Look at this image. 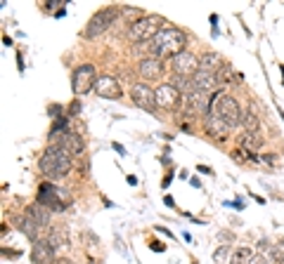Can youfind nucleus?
<instances>
[{
    "instance_id": "1",
    "label": "nucleus",
    "mask_w": 284,
    "mask_h": 264,
    "mask_svg": "<svg viewBox=\"0 0 284 264\" xmlns=\"http://www.w3.org/2000/svg\"><path fill=\"white\" fill-rule=\"evenodd\" d=\"M185 45H187V36L185 31L176 28V26H164L159 31V36L150 42V50L154 57L159 59H173L178 54L185 52Z\"/></svg>"
},
{
    "instance_id": "2",
    "label": "nucleus",
    "mask_w": 284,
    "mask_h": 264,
    "mask_svg": "<svg viewBox=\"0 0 284 264\" xmlns=\"http://www.w3.org/2000/svg\"><path fill=\"white\" fill-rule=\"evenodd\" d=\"M38 168H41V172L50 182L64 180V177L71 172V154H69L67 148L52 144V146L45 148L43 156L38 158Z\"/></svg>"
},
{
    "instance_id": "3",
    "label": "nucleus",
    "mask_w": 284,
    "mask_h": 264,
    "mask_svg": "<svg viewBox=\"0 0 284 264\" xmlns=\"http://www.w3.org/2000/svg\"><path fill=\"white\" fill-rule=\"evenodd\" d=\"M211 97H213V106H211V111H213L218 118H223L230 128H237V125L244 123V111H242V106L237 104V99L234 97L223 94V92H213Z\"/></svg>"
},
{
    "instance_id": "4",
    "label": "nucleus",
    "mask_w": 284,
    "mask_h": 264,
    "mask_svg": "<svg viewBox=\"0 0 284 264\" xmlns=\"http://www.w3.org/2000/svg\"><path fill=\"white\" fill-rule=\"evenodd\" d=\"M161 19L159 14H145L140 16V19H135L133 24H130V28H128V38L133 42H142V40H154L157 36H159V31L164 28L161 26Z\"/></svg>"
},
{
    "instance_id": "5",
    "label": "nucleus",
    "mask_w": 284,
    "mask_h": 264,
    "mask_svg": "<svg viewBox=\"0 0 284 264\" xmlns=\"http://www.w3.org/2000/svg\"><path fill=\"white\" fill-rule=\"evenodd\" d=\"M118 14H121V10H118L116 5L102 8L100 12H95V14L90 16V22H88V26H85L83 36L88 38V40L104 36V31H109V28H111V24H114V22L118 19Z\"/></svg>"
},
{
    "instance_id": "6",
    "label": "nucleus",
    "mask_w": 284,
    "mask_h": 264,
    "mask_svg": "<svg viewBox=\"0 0 284 264\" xmlns=\"http://www.w3.org/2000/svg\"><path fill=\"white\" fill-rule=\"evenodd\" d=\"M38 203L43 208H48V210L64 212L67 206L71 203V196H69L67 189H59L52 182H45V184H41V189H38Z\"/></svg>"
},
{
    "instance_id": "7",
    "label": "nucleus",
    "mask_w": 284,
    "mask_h": 264,
    "mask_svg": "<svg viewBox=\"0 0 284 264\" xmlns=\"http://www.w3.org/2000/svg\"><path fill=\"white\" fill-rule=\"evenodd\" d=\"M97 71L92 64H81L76 66V71L71 74V90L76 97H83L90 90H95V82H97Z\"/></svg>"
},
{
    "instance_id": "8",
    "label": "nucleus",
    "mask_w": 284,
    "mask_h": 264,
    "mask_svg": "<svg viewBox=\"0 0 284 264\" xmlns=\"http://www.w3.org/2000/svg\"><path fill=\"white\" fill-rule=\"evenodd\" d=\"M171 66H173V74L180 76V78H194L199 74V57H194L192 52L185 50L183 54L171 59Z\"/></svg>"
},
{
    "instance_id": "9",
    "label": "nucleus",
    "mask_w": 284,
    "mask_h": 264,
    "mask_svg": "<svg viewBox=\"0 0 284 264\" xmlns=\"http://www.w3.org/2000/svg\"><path fill=\"white\" fill-rule=\"evenodd\" d=\"M130 97H133L135 106L145 108V111H150L154 114L157 111V90H152L150 85H145V82H135L133 88H130Z\"/></svg>"
},
{
    "instance_id": "10",
    "label": "nucleus",
    "mask_w": 284,
    "mask_h": 264,
    "mask_svg": "<svg viewBox=\"0 0 284 264\" xmlns=\"http://www.w3.org/2000/svg\"><path fill=\"white\" fill-rule=\"evenodd\" d=\"M157 104L161 108H168V111H176L180 104H183V92L173 88L171 82H164L157 88Z\"/></svg>"
},
{
    "instance_id": "11",
    "label": "nucleus",
    "mask_w": 284,
    "mask_h": 264,
    "mask_svg": "<svg viewBox=\"0 0 284 264\" xmlns=\"http://www.w3.org/2000/svg\"><path fill=\"white\" fill-rule=\"evenodd\" d=\"M95 92H97V97H104V99L123 97V88H121V82L114 76H100L97 82H95Z\"/></svg>"
},
{
    "instance_id": "12",
    "label": "nucleus",
    "mask_w": 284,
    "mask_h": 264,
    "mask_svg": "<svg viewBox=\"0 0 284 264\" xmlns=\"http://www.w3.org/2000/svg\"><path fill=\"white\" fill-rule=\"evenodd\" d=\"M15 224H17V229L24 234V236H29V238L34 240V243H38V240H45V236H48V229L45 226H41V224H36L29 214H19L17 220H15Z\"/></svg>"
},
{
    "instance_id": "13",
    "label": "nucleus",
    "mask_w": 284,
    "mask_h": 264,
    "mask_svg": "<svg viewBox=\"0 0 284 264\" xmlns=\"http://www.w3.org/2000/svg\"><path fill=\"white\" fill-rule=\"evenodd\" d=\"M55 144L62 146V148H67L71 156H81V154H83V146H85L83 137H81V134H76V132H71V130L57 134V137H55Z\"/></svg>"
},
{
    "instance_id": "14",
    "label": "nucleus",
    "mask_w": 284,
    "mask_h": 264,
    "mask_svg": "<svg viewBox=\"0 0 284 264\" xmlns=\"http://www.w3.org/2000/svg\"><path fill=\"white\" fill-rule=\"evenodd\" d=\"M140 76L145 80H159L161 76H164V59L159 57H145L140 59Z\"/></svg>"
},
{
    "instance_id": "15",
    "label": "nucleus",
    "mask_w": 284,
    "mask_h": 264,
    "mask_svg": "<svg viewBox=\"0 0 284 264\" xmlns=\"http://www.w3.org/2000/svg\"><path fill=\"white\" fill-rule=\"evenodd\" d=\"M204 128H206V132H209L211 137H216V140H220V142L227 140V132L232 130V128H230L223 118H218L213 111L204 116Z\"/></svg>"
},
{
    "instance_id": "16",
    "label": "nucleus",
    "mask_w": 284,
    "mask_h": 264,
    "mask_svg": "<svg viewBox=\"0 0 284 264\" xmlns=\"http://www.w3.org/2000/svg\"><path fill=\"white\" fill-rule=\"evenodd\" d=\"M55 260H57V257H55V248H52L48 240L34 243V248H31V262L34 264H52Z\"/></svg>"
},
{
    "instance_id": "17",
    "label": "nucleus",
    "mask_w": 284,
    "mask_h": 264,
    "mask_svg": "<svg viewBox=\"0 0 284 264\" xmlns=\"http://www.w3.org/2000/svg\"><path fill=\"white\" fill-rule=\"evenodd\" d=\"M192 85H194V92H211L213 88L218 85V78L216 74H206V71H199V74L192 78Z\"/></svg>"
},
{
    "instance_id": "18",
    "label": "nucleus",
    "mask_w": 284,
    "mask_h": 264,
    "mask_svg": "<svg viewBox=\"0 0 284 264\" xmlns=\"http://www.w3.org/2000/svg\"><path fill=\"white\" fill-rule=\"evenodd\" d=\"M223 68V57L218 52H206L204 57L199 59V71H206V74H218Z\"/></svg>"
},
{
    "instance_id": "19",
    "label": "nucleus",
    "mask_w": 284,
    "mask_h": 264,
    "mask_svg": "<svg viewBox=\"0 0 284 264\" xmlns=\"http://www.w3.org/2000/svg\"><path fill=\"white\" fill-rule=\"evenodd\" d=\"M45 240H48L55 250H57V248H69V236L64 234L62 226H48V236H45Z\"/></svg>"
},
{
    "instance_id": "20",
    "label": "nucleus",
    "mask_w": 284,
    "mask_h": 264,
    "mask_svg": "<svg viewBox=\"0 0 284 264\" xmlns=\"http://www.w3.org/2000/svg\"><path fill=\"white\" fill-rule=\"evenodd\" d=\"M31 220H34L36 224H41V226H45L48 229V224H50V212H48V208H43L41 203H36V206H29L24 210Z\"/></svg>"
},
{
    "instance_id": "21",
    "label": "nucleus",
    "mask_w": 284,
    "mask_h": 264,
    "mask_svg": "<svg viewBox=\"0 0 284 264\" xmlns=\"http://www.w3.org/2000/svg\"><path fill=\"white\" fill-rule=\"evenodd\" d=\"M244 151H249V154H256L260 146H263V137H260L258 132H244L242 140H239Z\"/></svg>"
},
{
    "instance_id": "22",
    "label": "nucleus",
    "mask_w": 284,
    "mask_h": 264,
    "mask_svg": "<svg viewBox=\"0 0 284 264\" xmlns=\"http://www.w3.org/2000/svg\"><path fill=\"white\" fill-rule=\"evenodd\" d=\"M244 130L246 132H258V125H260V118L256 116V111L253 108H246L244 111Z\"/></svg>"
},
{
    "instance_id": "23",
    "label": "nucleus",
    "mask_w": 284,
    "mask_h": 264,
    "mask_svg": "<svg viewBox=\"0 0 284 264\" xmlns=\"http://www.w3.org/2000/svg\"><path fill=\"white\" fill-rule=\"evenodd\" d=\"M251 257H253V255H251L249 248H237V250L232 252V262H230V264H246Z\"/></svg>"
},
{
    "instance_id": "24",
    "label": "nucleus",
    "mask_w": 284,
    "mask_h": 264,
    "mask_svg": "<svg viewBox=\"0 0 284 264\" xmlns=\"http://www.w3.org/2000/svg\"><path fill=\"white\" fill-rule=\"evenodd\" d=\"M67 130H69V116H62V118H57V120L52 123V130H50L52 140H55L57 134H62V132H67Z\"/></svg>"
},
{
    "instance_id": "25",
    "label": "nucleus",
    "mask_w": 284,
    "mask_h": 264,
    "mask_svg": "<svg viewBox=\"0 0 284 264\" xmlns=\"http://www.w3.org/2000/svg\"><path fill=\"white\" fill-rule=\"evenodd\" d=\"M78 114H81V102L74 99V102H71V106H69V111H67V116H78Z\"/></svg>"
},
{
    "instance_id": "26",
    "label": "nucleus",
    "mask_w": 284,
    "mask_h": 264,
    "mask_svg": "<svg viewBox=\"0 0 284 264\" xmlns=\"http://www.w3.org/2000/svg\"><path fill=\"white\" fill-rule=\"evenodd\" d=\"M48 114H50V116H55V118H57V116L62 114V106H59V104H50V106H48Z\"/></svg>"
},
{
    "instance_id": "27",
    "label": "nucleus",
    "mask_w": 284,
    "mask_h": 264,
    "mask_svg": "<svg viewBox=\"0 0 284 264\" xmlns=\"http://www.w3.org/2000/svg\"><path fill=\"white\" fill-rule=\"evenodd\" d=\"M232 158H234V160H244V148H234Z\"/></svg>"
},
{
    "instance_id": "28",
    "label": "nucleus",
    "mask_w": 284,
    "mask_h": 264,
    "mask_svg": "<svg viewBox=\"0 0 284 264\" xmlns=\"http://www.w3.org/2000/svg\"><path fill=\"white\" fill-rule=\"evenodd\" d=\"M246 264H265V260H263V257H260V255H253V257H251V260H249V262H246Z\"/></svg>"
},
{
    "instance_id": "29",
    "label": "nucleus",
    "mask_w": 284,
    "mask_h": 264,
    "mask_svg": "<svg viewBox=\"0 0 284 264\" xmlns=\"http://www.w3.org/2000/svg\"><path fill=\"white\" fill-rule=\"evenodd\" d=\"M270 255H272V260H277V262H282V260H284V252H282V250H272Z\"/></svg>"
},
{
    "instance_id": "30",
    "label": "nucleus",
    "mask_w": 284,
    "mask_h": 264,
    "mask_svg": "<svg viewBox=\"0 0 284 264\" xmlns=\"http://www.w3.org/2000/svg\"><path fill=\"white\" fill-rule=\"evenodd\" d=\"M52 264H74V262H71V260H67V257H57V260H55Z\"/></svg>"
},
{
    "instance_id": "31",
    "label": "nucleus",
    "mask_w": 284,
    "mask_h": 264,
    "mask_svg": "<svg viewBox=\"0 0 284 264\" xmlns=\"http://www.w3.org/2000/svg\"><path fill=\"white\" fill-rule=\"evenodd\" d=\"M152 248H154V250H157V252H164V250H166V248L161 246V243H152Z\"/></svg>"
},
{
    "instance_id": "32",
    "label": "nucleus",
    "mask_w": 284,
    "mask_h": 264,
    "mask_svg": "<svg viewBox=\"0 0 284 264\" xmlns=\"http://www.w3.org/2000/svg\"><path fill=\"white\" fill-rule=\"evenodd\" d=\"M114 148H116V151H118V154H121V156H125V148L121 146V144H116V142H114Z\"/></svg>"
},
{
    "instance_id": "33",
    "label": "nucleus",
    "mask_w": 284,
    "mask_h": 264,
    "mask_svg": "<svg viewBox=\"0 0 284 264\" xmlns=\"http://www.w3.org/2000/svg\"><path fill=\"white\" fill-rule=\"evenodd\" d=\"M199 172H204V174H213V172H211V168H206V165H199Z\"/></svg>"
},
{
    "instance_id": "34",
    "label": "nucleus",
    "mask_w": 284,
    "mask_h": 264,
    "mask_svg": "<svg viewBox=\"0 0 284 264\" xmlns=\"http://www.w3.org/2000/svg\"><path fill=\"white\" fill-rule=\"evenodd\" d=\"M282 246H284V238H282Z\"/></svg>"
}]
</instances>
